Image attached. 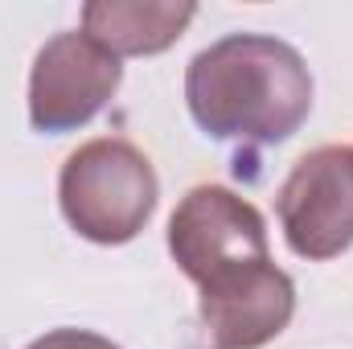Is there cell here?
Listing matches in <instances>:
<instances>
[{
	"instance_id": "6da1fadb",
	"label": "cell",
	"mask_w": 353,
	"mask_h": 349,
	"mask_svg": "<svg viewBox=\"0 0 353 349\" xmlns=\"http://www.w3.org/2000/svg\"><path fill=\"white\" fill-rule=\"evenodd\" d=\"M169 251L201 288V321L214 349H259L296 308L292 279L267 255L259 210L222 185L185 193L169 222Z\"/></svg>"
},
{
	"instance_id": "7a4b0ae2",
	"label": "cell",
	"mask_w": 353,
	"mask_h": 349,
	"mask_svg": "<svg viewBox=\"0 0 353 349\" xmlns=\"http://www.w3.org/2000/svg\"><path fill=\"white\" fill-rule=\"evenodd\" d=\"M185 99L197 128L214 140H288L312 111L304 58L263 33H230L189 62Z\"/></svg>"
},
{
	"instance_id": "3957f363",
	"label": "cell",
	"mask_w": 353,
	"mask_h": 349,
	"mask_svg": "<svg viewBox=\"0 0 353 349\" xmlns=\"http://www.w3.org/2000/svg\"><path fill=\"white\" fill-rule=\"evenodd\" d=\"M62 214L66 222L103 247L128 243L144 230L157 210V173L128 140H90L70 152L62 169Z\"/></svg>"
},
{
	"instance_id": "277c9868",
	"label": "cell",
	"mask_w": 353,
	"mask_h": 349,
	"mask_svg": "<svg viewBox=\"0 0 353 349\" xmlns=\"http://www.w3.org/2000/svg\"><path fill=\"white\" fill-rule=\"evenodd\" d=\"M288 247L304 259H333L353 243V148L308 152L279 189Z\"/></svg>"
},
{
	"instance_id": "5b68a950",
	"label": "cell",
	"mask_w": 353,
	"mask_h": 349,
	"mask_svg": "<svg viewBox=\"0 0 353 349\" xmlns=\"http://www.w3.org/2000/svg\"><path fill=\"white\" fill-rule=\"evenodd\" d=\"M119 87V58L87 33H58L41 46L29 79V119L37 132H70Z\"/></svg>"
},
{
	"instance_id": "8992f818",
	"label": "cell",
	"mask_w": 353,
	"mask_h": 349,
	"mask_svg": "<svg viewBox=\"0 0 353 349\" xmlns=\"http://www.w3.org/2000/svg\"><path fill=\"white\" fill-rule=\"evenodd\" d=\"M193 4H87L83 33L94 37L103 50L119 54H161L173 46L181 29L193 21Z\"/></svg>"
},
{
	"instance_id": "52a82bcc",
	"label": "cell",
	"mask_w": 353,
	"mask_h": 349,
	"mask_svg": "<svg viewBox=\"0 0 353 349\" xmlns=\"http://www.w3.org/2000/svg\"><path fill=\"white\" fill-rule=\"evenodd\" d=\"M29 349H119V346H111L99 333H83V329H54L41 341H33Z\"/></svg>"
}]
</instances>
